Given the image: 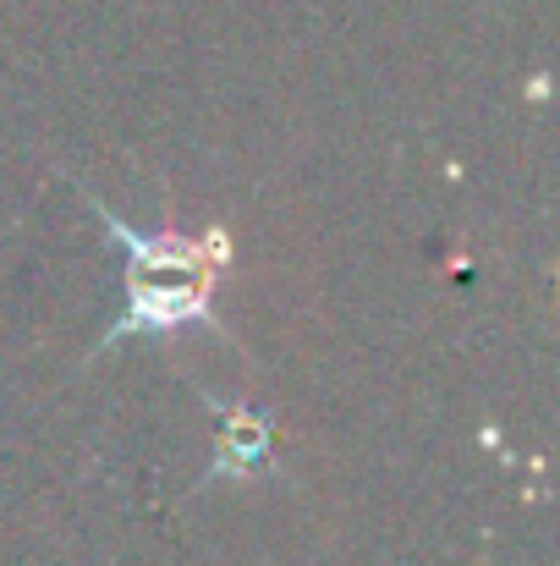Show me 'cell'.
<instances>
[{
  "mask_svg": "<svg viewBox=\"0 0 560 566\" xmlns=\"http://www.w3.org/2000/svg\"><path fill=\"white\" fill-rule=\"evenodd\" d=\"M99 220H105V237L127 253V308L121 319L110 325L105 347L121 342V336H144V331H182V325H203L209 319V303H214V286L225 275V259H231V237L220 226L198 231V237H177V231H138L127 226L116 209H105L94 198Z\"/></svg>",
  "mask_w": 560,
  "mask_h": 566,
  "instance_id": "cell-1",
  "label": "cell"
}]
</instances>
